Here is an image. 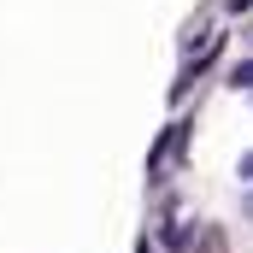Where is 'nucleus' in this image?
Here are the masks:
<instances>
[{"instance_id": "5", "label": "nucleus", "mask_w": 253, "mask_h": 253, "mask_svg": "<svg viewBox=\"0 0 253 253\" xmlns=\"http://www.w3.org/2000/svg\"><path fill=\"white\" fill-rule=\"evenodd\" d=\"M242 177H253V153H242Z\"/></svg>"}, {"instance_id": "4", "label": "nucleus", "mask_w": 253, "mask_h": 253, "mask_svg": "<svg viewBox=\"0 0 253 253\" xmlns=\"http://www.w3.org/2000/svg\"><path fill=\"white\" fill-rule=\"evenodd\" d=\"M230 12H253V0H230Z\"/></svg>"}, {"instance_id": "6", "label": "nucleus", "mask_w": 253, "mask_h": 253, "mask_svg": "<svg viewBox=\"0 0 253 253\" xmlns=\"http://www.w3.org/2000/svg\"><path fill=\"white\" fill-rule=\"evenodd\" d=\"M248 212H253V200H248Z\"/></svg>"}, {"instance_id": "3", "label": "nucleus", "mask_w": 253, "mask_h": 253, "mask_svg": "<svg viewBox=\"0 0 253 253\" xmlns=\"http://www.w3.org/2000/svg\"><path fill=\"white\" fill-rule=\"evenodd\" d=\"M206 253H224V248H218V230H206Z\"/></svg>"}, {"instance_id": "2", "label": "nucleus", "mask_w": 253, "mask_h": 253, "mask_svg": "<svg viewBox=\"0 0 253 253\" xmlns=\"http://www.w3.org/2000/svg\"><path fill=\"white\" fill-rule=\"evenodd\" d=\"M230 83H236V88H253V59H248V65H236V77H230Z\"/></svg>"}, {"instance_id": "1", "label": "nucleus", "mask_w": 253, "mask_h": 253, "mask_svg": "<svg viewBox=\"0 0 253 253\" xmlns=\"http://www.w3.org/2000/svg\"><path fill=\"white\" fill-rule=\"evenodd\" d=\"M183 135H189V124H171L159 141H153V153H147V171H165V159H171V147H183Z\"/></svg>"}]
</instances>
